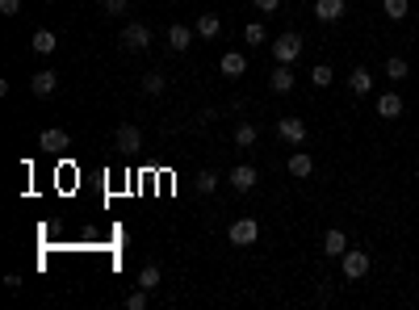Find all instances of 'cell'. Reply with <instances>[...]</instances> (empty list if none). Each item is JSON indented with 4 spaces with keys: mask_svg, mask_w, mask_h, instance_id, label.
<instances>
[{
    "mask_svg": "<svg viewBox=\"0 0 419 310\" xmlns=\"http://www.w3.org/2000/svg\"><path fill=\"white\" fill-rule=\"evenodd\" d=\"M369 252L365 248H348L344 256H340V269H344V281H365L369 277Z\"/></svg>",
    "mask_w": 419,
    "mask_h": 310,
    "instance_id": "6da1fadb",
    "label": "cell"
},
{
    "mask_svg": "<svg viewBox=\"0 0 419 310\" xmlns=\"http://www.w3.org/2000/svg\"><path fill=\"white\" fill-rule=\"evenodd\" d=\"M227 239H231L235 248H252V244L260 239V223H256V218H235L231 231H227Z\"/></svg>",
    "mask_w": 419,
    "mask_h": 310,
    "instance_id": "7a4b0ae2",
    "label": "cell"
},
{
    "mask_svg": "<svg viewBox=\"0 0 419 310\" xmlns=\"http://www.w3.org/2000/svg\"><path fill=\"white\" fill-rule=\"evenodd\" d=\"M298 55H302V34H281L277 42H273V59L277 63H298Z\"/></svg>",
    "mask_w": 419,
    "mask_h": 310,
    "instance_id": "3957f363",
    "label": "cell"
},
{
    "mask_svg": "<svg viewBox=\"0 0 419 310\" xmlns=\"http://www.w3.org/2000/svg\"><path fill=\"white\" fill-rule=\"evenodd\" d=\"M122 46H126V50H147V46H151V25H143V21H126V29H122Z\"/></svg>",
    "mask_w": 419,
    "mask_h": 310,
    "instance_id": "277c9868",
    "label": "cell"
},
{
    "mask_svg": "<svg viewBox=\"0 0 419 310\" xmlns=\"http://www.w3.org/2000/svg\"><path fill=\"white\" fill-rule=\"evenodd\" d=\"M256 181H260V172H256L252 164H239V168H231V172H227V185H231L235 193H252V189H256Z\"/></svg>",
    "mask_w": 419,
    "mask_h": 310,
    "instance_id": "5b68a950",
    "label": "cell"
},
{
    "mask_svg": "<svg viewBox=\"0 0 419 310\" xmlns=\"http://www.w3.org/2000/svg\"><path fill=\"white\" fill-rule=\"evenodd\" d=\"M38 147H42V151H50V155H59L63 147H71V139H67V130H59V126H46V130L38 134Z\"/></svg>",
    "mask_w": 419,
    "mask_h": 310,
    "instance_id": "8992f818",
    "label": "cell"
},
{
    "mask_svg": "<svg viewBox=\"0 0 419 310\" xmlns=\"http://www.w3.org/2000/svg\"><path fill=\"white\" fill-rule=\"evenodd\" d=\"M113 143L130 155V151H139V147H143V130H139L134 122H122V126H118V134H113Z\"/></svg>",
    "mask_w": 419,
    "mask_h": 310,
    "instance_id": "52a82bcc",
    "label": "cell"
},
{
    "mask_svg": "<svg viewBox=\"0 0 419 310\" xmlns=\"http://www.w3.org/2000/svg\"><path fill=\"white\" fill-rule=\"evenodd\" d=\"M29 88H34V97H50V92L59 88V71H50V67L34 71V76H29Z\"/></svg>",
    "mask_w": 419,
    "mask_h": 310,
    "instance_id": "ba28073f",
    "label": "cell"
},
{
    "mask_svg": "<svg viewBox=\"0 0 419 310\" xmlns=\"http://www.w3.org/2000/svg\"><path fill=\"white\" fill-rule=\"evenodd\" d=\"M277 134L298 147V143H306V122H302V118H281V122H277Z\"/></svg>",
    "mask_w": 419,
    "mask_h": 310,
    "instance_id": "9c48e42d",
    "label": "cell"
},
{
    "mask_svg": "<svg viewBox=\"0 0 419 310\" xmlns=\"http://www.w3.org/2000/svg\"><path fill=\"white\" fill-rule=\"evenodd\" d=\"M323 252H327V260H340V256L348 252V235H344L340 227H327V235H323Z\"/></svg>",
    "mask_w": 419,
    "mask_h": 310,
    "instance_id": "30bf717a",
    "label": "cell"
},
{
    "mask_svg": "<svg viewBox=\"0 0 419 310\" xmlns=\"http://www.w3.org/2000/svg\"><path fill=\"white\" fill-rule=\"evenodd\" d=\"M344 8H348V0H315V17H319L323 25L340 21V17H344Z\"/></svg>",
    "mask_w": 419,
    "mask_h": 310,
    "instance_id": "8fae6325",
    "label": "cell"
},
{
    "mask_svg": "<svg viewBox=\"0 0 419 310\" xmlns=\"http://www.w3.org/2000/svg\"><path fill=\"white\" fill-rule=\"evenodd\" d=\"M218 67H222V76H231V80H235V76H243V71H248V55H243V50H227V55L218 59Z\"/></svg>",
    "mask_w": 419,
    "mask_h": 310,
    "instance_id": "7c38bea8",
    "label": "cell"
},
{
    "mask_svg": "<svg viewBox=\"0 0 419 310\" xmlns=\"http://www.w3.org/2000/svg\"><path fill=\"white\" fill-rule=\"evenodd\" d=\"M269 88H273V92H294V67H290V63H277L273 76H269Z\"/></svg>",
    "mask_w": 419,
    "mask_h": 310,
    "instance_id": "4fadbf2b",
    "label": "cell"
},
{
    "mask_svg": "<svg viewBox=\"0 0 419 310\" xmlns=\"http://www.w3.org/2000/svg\"><path fill=\"white\" fill-rule=\"evenodd\" d=\"M378 118H386V122L403 118V97H399V92H382V97H378Z\"/></svg>",
    "mask_w": 419,
    "mask_h": 310,
    "instance_id": "5bb4252c",
    "label": "cell"
},
{
    "mask_svg": "<svg viewBox=\"0 0 419 310\" xmlns=\"http://www.w3.org/2000/svg\"><path fill=\"white\" fill-rule=\"evenodd\" d=\"M285 168H290V176H294V181H306V176L315 172V160H311L306 151H294V155L285 160Z\"/></svg>",
    "mask_w": 419,
    "mask_h": 310,
    "instance_id": "9a60e30c",
    "label": "cell"
},
{
    "mask_svg": "<svg viewBox=\"0 0 419 310\" xmlns=\"http://www.w3.org/2000/svg\"><path fill=\"white\" fill-rule=\"evenodd\" d=\"M348 88H353V97H369V92H374V76H369L365 67H353V76H348Z\"/></svg>",
    "mask_w": 419,
    "mask_h": 310,
    "instance_id": "2e32d148",
    "label": "cell"
},
{
    "mask_svg": "<svg viewBox=\"0 0 419 310\" xmlns=\"http://www.w3.org/2000/svg\"><path fill=\"white\" fill-rule=\"evenodd\" d=\"M189 42H193V29H189V25H180V21L168 25V46H172V50H189Z\"/></svg>",
    "mask_w": 419,
    "mask_h": 310,
    "instance_id": "e0dca14e",
    "label": "cell"
},
{
    "mask_svg": "<svg viewBox=\"0 0 419 310\" xmlns=\"http://www.w3.org/2000/svg\"><path fill=\"white\" fill-rule=\"evenodd\" d=\"M55 50H59V38H55L50 29H38V34H34V55L46 59V55H55Z\"/></svg>",
    "mask_w": 419,
    "mask_h": 310,
    "instance_id": "ac0fdd59",
    "label": "cell"
},
{
    "mask_svg": "<svg viewBox=\"0 0 419 310\" xmlns=\"http://www.w3.org/2000/svg\"><path fill=\"white\" fill-rule=\"evenodd\" d=\"M218 181H222V176H218L214 168H201V172L193 176V189H197V193H214V189H218Z\"/></svg>",
    "mask_w": 419,
    "mask_h": 310,
    "instance_id": "d6986e66",
    "label": "cell"
},
{
    "mask_svg": "<svg viewBox=\"0 0 419 310\" xmlns=\"http://www.w3.org/2000/svg\"><path fill=\"white\" fill-rule=\"evenodd\" d=\"M256 139H260V130H256L252 122H239V126H235V147H256Z\"/></svg>",
    "mask_w": 419,
    "mask_h": 310,
    "instance_id": "ffe728a7",
    "label": "cell"
},
{
    "mask_svg": "<svg viewBox=\"0 0 419 310\" xmlns=\"http://www.w3.org/2000/svg\"><path fill=\"white\" fill-rule=\"evenodd\" d=\"M218 29H222V21H218L214 13H201V17H197V34H201V38H218Z\"/></svg>",
    "mask_w": 419,
    "mask_h": 310,
    "instance_id": "44dd1931",
    "label": "cell"
},
{
    "mask_svg": "<svg viewBox=\"0 0 419 310\" xmlns=\"http://www.w3.org/2000/svg\"><path fill=\"white\" fill-rule=\"evenodd\" d=\"M407 71H411V63H407L403 55H390V59H386V76H390V80H407Z\"/></svg>",
    "mask_w": 419,
    "mask_h": 310,
    "instance_id": "7402d4cb",
    "label": "cell"
},
{
    "mask_svg": "<svg viewBox=\"0 0 419 310\" xmlns=\"http://www.w3.org/2000/svg\"><path fill=\"white\" fill-rule=\"evenodd\" d=\"M382 13H386L390 21H403V17L411 13V0H382Z\"/></svg>",
    "mask_w": 419,
    "mask_h": 310,
    "instance_id": "603a6c76",
    "label": "cell"
},
{
    "mask_svg": "<svg viewBox=\"0 0 419 310\" xmlns=\"http://www.w3.org/2000/svg\"><path fill=\"white\" fill-rule=\"evenodd\" d=\"M332 80H336V71H332V63H319V67L311 71V84H315V88H332Z\"/></svg>",
    "mask_w": 419,
    "mask_h": 310,
    "instance_id": "cb8c5ba5",
    "label": "cell"
},
{
    "mask_svg": "<svg viewBox=\"0 0 419 310\" xmlns=\"http://www.w3.org/2000/svg\"><path fill=\"white\" fill-rule=\"evenodd\" d=\"M164 88H168V80H164L159 71H151V76H143V92H147V97H159Z\"/></svg>",
    "mask_w": 419,
    "mask_h": 310,
    "instance_id": "d4e9b609",
    "label": "cell"
},
{
    "mask_svg": "<svg viewBox=\"0 0 419 310\" xmlns=\"http://www.w3.org/2000/svg\"><path fill=\"white\" fill-rule=\"evenodd\" d=\"M139 286H143V290H159V269H155V265H143Z\"/></svg>",
    "mask_w": 419,
    "mask_h": 310,
    "instance_id": "484cf974",
    "label": "cell"
},
{
    "mask_svg": "<svg viewBox=\"0 0 419 310\" xmlns=\"http://www.w3.org/2000/svg\"><path fill=\"white\" fill-rule=\"evenodd\" d=\"M147 294H151V290H143V286L130 290V294H126V310H147Z\"/></svg>",
    "mask_w": 419,
    "mask_h": 310,
    "instance_id": "4316f807",
    "label": "cell"
},
{
    "mask_svg": "<svg viewBox=\"0 0 419 310\" xmlns=\"http://www.w3.org/2000/svg\"><path fill=\"white\" fill-rule=\"evenodd\" d=\"M243 38H248L252 46H264V42H269V34H264V25H260V21H252V25L243 29Z\"/></svg>",
    "mask_w": 419,
    "mask_h": 310,
    "instance_id": "83f0119b",
    "label": "cell"
},
{
    "mask_svg": "<svg viewBox=\"0 0 419 310\" xmlns=\"http://www.w3.org/2000/svg\"><path fill=\"white\" fill-rule=\"evenodd\" d=\"M0 13H4V17H17V13H21V0H0Z\"/></svg>",
    "mask_w": 419,
    "mask_h": 310,
    "instance_id": "f1b7e54d",
    "label": "cell"
},
{
    "mask_svg": "<svg viewBox=\"0 0 419 310\" xmlns=\"http://www.w3.org/2000/svg\"><path fill=\"white\" fill-rule=\"evenodd\" d=\"M101 4H105V13H126L130 0H101Z\"/></svg>",
    "mask_w": 419,
    "mask_h": 310,
    "instance_id": "f546056e",
    "label": "cell"
},
{
    "mask_svg": "<svg viewBox=\"0 0 419 310\" xmlns=\"http://www.w3.org/2000/svg\"><path fill=\"white\" fill-rule=\"evenodd\" d=\"M4 290H13V294H17V290H21V277H17V273H8V277H4Z\"/></svg>",
    "mask_w": 419,
    "mask_h": 310,
    "instance_id": "4dcf8cb0",
    "label": "cell"
},
{
    "mask_svg": "<svg viewBox=\"0 0 419 310\" xmlns=\"http://www.w3.org/2000/svg\"><path fill=\"white\" fill-rule=\"evenodd\" d=\"M256 8H264V13H277V8H281V0H256Z\"/></svg>",
    "mask_w": 419,
    "mask_h": 310,
    "instance_id": "1f68e13d",
    "label": "cell"
}]
</instances>
